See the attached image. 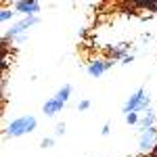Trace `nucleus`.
I'll return each instance as SVG.
<instances>
[{
    "label": "nucleus",
    "mask_w": 157,
    "mask_h": 157,
    "mask_svg": "<svg viewBox=\"0 0 157 157\" xmlns=\"http://www.w3.org/2000/svg\"><path fill=\"white\" fill-rule=\"evenodd\" d=\"M40 147H42V149H50V147H55V136H44V138L40 140Z\"/></svg>",
    "instance_id": "nucleus-13"
},
{
    "label": "nucleus",
    "mask_w": 157,
    "mask_h": 157,
    "mask_svg": "<svg viewBox=\"0 0 157 157\" xmlns=\"http://www.w3.org/2000/svg\"><path fill=\"white\" fill-rule=\"evenodd\" d=\"M63 134H65V124L59 121V124L55 126V136H63Z\"/></svg>",
    "instance_id": "nucleus-16"
},
{
    "label": "nucleus",
    "mask_w": 157,
    "mask_h": 157,
    "mask_svg": "<svg viewBox=\"0 0 157 157\" xmlns=\"http://www.w3.org/2000/svg\"><path fill=\"white\" fill-rule=\"evenodd\" d=\"M25 40H27V34H25V36H19V38H15V42H17V44H23ZM15 42H13V44H15Z\"/></svg>",
    "instance_id": "nucleus-19"
},
{
    "label": "nucleus",
    "mask_w": 157,
    "mask_h": 157,
    "mask_svg": "<svg viewBox=\"0 0 157 157\" xmlns=\"http://www.w3.org/2000/svg\"><path fill=\"white\" fill-rule=\"evenodd\" d=\"M109 132H111V126H109V124H103V130H101V134H103V136H109Z\"/></svg>",
    "instance_id": "nucleus-17"
},
{
    "label": "nucleus",
    "mask_w": 157,
    "mask_h": 157,
    "mask_svg": "<svg viewBox=\"0 0 157 157\" xmlns=\"http://www.w3.org/2000/svg\"><path fill=\"white\" fill-rule=\"evenodd\" d=\"M130 55V44L128 42H120V44H115V46H111V48L107 50V59L111 61H124L126 57Z\"/></svg>",
    "instance_id": "nucleus-6"
},
{
    "label": "nucleus",
    "mask_w": 157,
    "mask_h": 157,
    "mask_svg": "<svg viewBox=\"0 0 157 157\" xmlns=\"http://www.w3.org/2000/svg\"><path fill=\"white\" fill-rule=\"evenodd\" d=\"M136 6H140V9H145V11H151V13H157V2H140V4H136Z\"/></svg>",
    "instance_id": "nucleus-14"
},
{
    "label": "nucleus",
    "mask_w": 157,
    "mask_h": 157,
    "mask_svg": "<svg viewBox=\"0 0 157 157\" xmlns=\"http://www.w3.org/2000/svg\"><path fill=\"white\" fill-rule=\"evenodd\" d=\"M124 117H126V124H128V126H138L140 113H128V115H124Z\"/></svg>",
    "instance_id": "nucleus-12"
},
{
    "label": "nucleus",
    "mask_w": 157,
    "mask_h": 157,
    "mask_svg": "<svg viewBox=\"0 0 157 157\" xmlns=\"http://www.w3.org/2000/svg\"><path fill=\"white\" fill-rule=\"evenodd\" d=\"M65 109V105L61 103V101H57L55 97H50L44 105H42V113L44 115H48V117H52V115H57V113H61Z\"/></svg>",
    "instance_id": "nucleus-8"
},
{
    "label": "nucleus",
    "mask_w": 157,
    "mask_h": 157,
    "mask_svg": "<svg viewBox=\"0 0 157 157\" xmlns=\"http://www.w3.org/2000/svg\"><path fill=\"white\" fill-rule=\"evenodd\" d=\"M138 151L147 157H151L157 151V126L140 132V136H138Z\"/></svg>",
    "instance_id": "nucleus-4"
},
{
    "label": "nucleus",
    "mask_w": 157,
    "mask_h": 157,
    "mask_svg": "<svg viewBox=\"0 0 157 157\" xmlns=\"http://www.w3.org/2000/svg\"><path fill=\"white\" fill-rule=\"evenodd\" d=\"M88 109H90V101H88V98H84V101L78 103V111H88Z\"/></svg>",
    "instance_id": "nucleus-15"
},
{
    "label": "nucleus",
    "mask_w": 157,
    "mask_h": 157,
    "mask_svg": "<svg viewBox=\"0 0 157 157\" xmlns=\"http://www.w3.org/2000/svg\"><path fill=\"white\" fill-rule=\"evenodd\" d=\"M15 13H21L23 17H38L40 13V2L38 0H17L13 4Z\"/></svg>",
    "instance_id": "nucleus-5"
},
{
    "label": "nucleus",
    "mask_w": 157,
    "mask_h": 157,
    "mask_svg": "<svg viewBox=\"0 0 157 157\" xmlns=\"http://www.w3.org/2000/svg\"><path fill=\"white\" fill-rule=\"evenodd\" d=\"M132 61H134V55H132V52H130V55H128V57H126V59L121 61V65H130V63H132Z\"/></svg>",
    "instance_id": "nucleus-18"
},
{
    "label": "nucleus",
    "mask_w": 157,
    "mask_h": 157,
    "mask_svg": "<svg viewBox=\"0 0 157 157\" xmlns=\"http://www.w3.org/2000/svg\"><path fill=\"white\" fill-rule=\"evenodd\" d=\"M155 121H157V113L155 111H147L140 115V121H138V128H140V132L143 130H149V128H155Z\"/></svg>",
    "instance_id": "nucleus-9"
},
{
    "label": "nucleus",
    "mask_w": 157,
    "mask_h": 157,
    "mask_svg": "<svg viewBox=\"0 0 157 157\" xmlns=\"http://www.w3.org/2000/svg\"><path fill=\"white\" fill-rule=\"evenodd\" d=\"M71 90H73L71 84H63L59 90L55 92V98H57V101H61L63 105H67V101H69V97H71Z\"/></svg>",
    "instance_id": "nucleus-10"
},
{
    "label": "nucleus",
    "mask_w": 157,
    "mask_h": 157,
    "mask_svg": "<svg viewBox=\"0 0 157 157\" xmlns=\"http://www.w3.org/2000/svg\"><path fill=\"white\" fill-rule=\"evenodd\" d=\"M40 23V17H23V19H19V21H13V25L2 34V40L4 42H15V38L19 36H25L32 27H36Z\"/></svg>",
    "instance_id": "nucleus-3"
},
{
    "label": "nucleus",
    "mask_w": 157,
    "mask_h": 157,
    "mask_svg": "<svg viewBox=\"0 0 157 157\" xmlns=\"http://www.w3.org/2000/svg\"><path fill=\"white\" fill-rule=\"evenodd\" d=\"M151 109V97L145 88H136L132 94L128 97V101L124 103L121 113L128 115V113H140V111H149Z\"/></svg>",
    "instance_id": "nucleus-1"
},
{
    "label": "nucleus",
    "mask_w": 157,
    "mask_h": 157,
    "mask_svg": "<svg viewBox=\"0 0 157 157\" xmlns=\"http://www.w3.org/2000/svg\"><path fill=\"white\" fill-rule=\"evenodd\" d=\"M36 128H38V120L34 115H21V117H15L6 126L4 134L11 136V138H19V136H25V134H32Z\"/></svg>",
    "instance_id": "nucleus-2"
},
{
    "label": "nucleus",
    "mask_w": 157,
    "mask_h": 157,
    "mask_svg": "<svg viewBox=\"0 0 157 157\" xmlns=\"http://www.w3.org/2000/svg\"><path fill=\"white\" fill-rule=\"evenodd\" d=\"M105 71H107V59H92L86 65V73L90 78H101Z\"/></svg>",
    "instance_id": "nucleus-7"
},
{
    "label": "nucleus",
    "mask_w": 157,
    "mask_h": 157,
    "mask_svg": "<svg viewBox=\"0 0 157 157\" xmlns=\"http://www.w3.org/2000/svg\"><path fill=\"white\" fill-rule=\"evenodd\" d=\"M13 17H15V9H2L0 11V21H4V23L11 21Z\"/></svg>",
    "instance_id": "nucleus-11"
},
{
    "label": "nucleus",
    "mask_w": 157,
    "mask_h": 157,
    "mask_svg": "<svg viewBox=\"0 0 157 157\" xmlns=\"http://www.w3.org/2000/svg\"><path fill=\"white\" fill-rule=\"evenodd\" d=\"M151 157H157V155H151Z\"/></svg>",
    "instance_id": "nucleus-20"
}]
</instances>
